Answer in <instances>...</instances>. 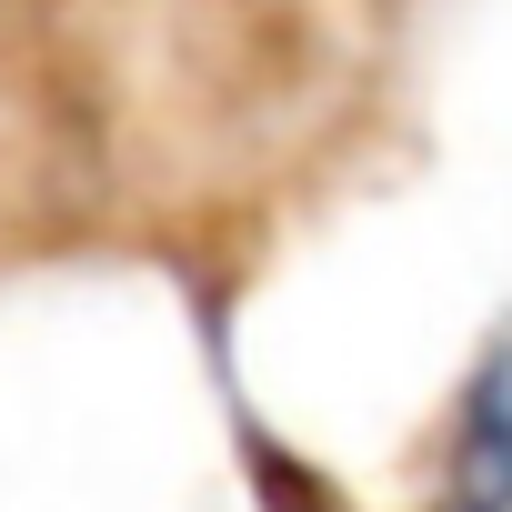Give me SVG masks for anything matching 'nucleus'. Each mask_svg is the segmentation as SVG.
Instances as JSON below:
<instances>
[{
	"label": "nucleus",
	"instance_id": "nucleus-1",
	"mask_svg": "<svg viewBox=\"0 0 512 512\" xmlns=\"http://www.w3.org/2000/svg\"><path fill=\"white\" fill-rule=\"evenodd\" d=\"M442 512H512V352H492V372L462 402V442H452Z\"/></svg>",
	"mask_w": 512,
	"mask_h": 512
}]
</instances>
